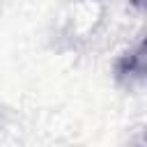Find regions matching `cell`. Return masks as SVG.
<instances>
[{
  "mask_svg": "<svg viewBox=\"0 0 147 147\" xmlns=\"http://www.w3.org/2000/svg\"><path fill=\"white\" fill-rule=\"evenodd\" d=\"M145 74V46L140 44L133 53H126L117 62V76L119 78H140Z\"/></svg>",
  "mask_w": 147,
  "mask_h": 147,
  "instance_id": "1",
  "label": "cell"
}]
</instances>
